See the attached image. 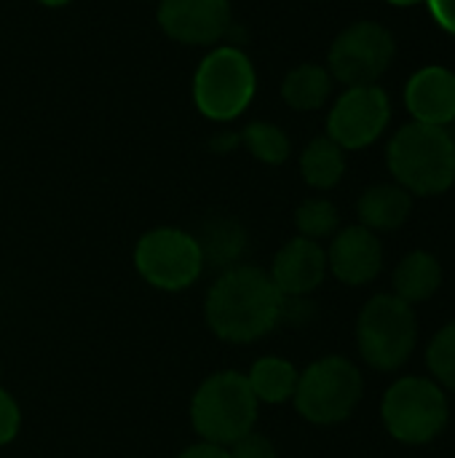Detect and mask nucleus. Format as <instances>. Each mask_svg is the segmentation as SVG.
Instances as JSON below:
<instances>
[{"label":"nucleus","mask_w":455,"mask_h":458,"mask_svg":"<svg viewBox=\"0 0 455 458\" xmlns=\"http://www.w3.org/2000/svg\"><path fill=\"white\" fill-rule=\"evenodd\" d=\"M413 212V196L402 185H370L359 201H357V215L359 225L370 228L373 233H389L400 231Z\"/></svg>","instance_id":"nucleus-16"},{"label":"nucleus","mask_w":455,"mask_h":458,"mask_svg":"<svg viewBox=\"0 0 455 458\" xmlns=\"http://www.w3.org/2000/svg\"><path fill=\"white\" fill-rule=\"evenodd\" d=\"M389 169L410 196H440L455 182V140L445 126L405 123L389 142Z\"/></svg>","instance_id":"nucleus-2"},{"label":"nucleus","mask_w":455,"mask_h":458,"mask_svg":"<svg viewBox=\"0 0 455 458\" xmlns=\"http://www.w3.org/2000/svg\"><path fill=\"white\" fill-rule=\"evenodd\" d=\"M257 89V75L252 59L236 46H220L204 56L193 75V99L201 115L209 121L239 118Z\"/></svg>","instance_id":"nucleus-8"},{"label":"nucleus","mask_w":455,"mask_h":458,"mask_svg":"<svg viewBox=\"0 0 455 458\" xmlns=\"http://www.w3.org/2000/svg\"><path fill=\"white\" fill-rule=\"evenodd\" d=\"M260 403L255 400L247 376L239 370L209 373L190 397V427L198 440L215 445H233L257 424Z\"/></svg>","instance_id":"nucleus-3"},{"label":"nucleus","mask_w":455,"mask_h":458,"mask_svg":"<svg viewBox=\"0 0 455 458\" xmlns=\"http://www.w3.org/2000/svg\"><path fill=\"white\" fill-rule=\"evenodd\" d=\"M177 458H231L225 445H215V443H206V440H198L193 445H188L185 451H180Z\"/></svg>","instance_id":"nucleus-28"},{"label":"nucleus","mask_w":455,"mask_h":458,"mask_svg":"<svg viewBox=\"0 0 455 458\" xmlns=\"http://www.w3.org/2000/svg\"><path fill=\"white\" fill-rule=\"evenodd\" d=\"M295 228H298V236L322 244L324 239H333L341 231L338 207L330 199H306L295 209Z\"/></svg>","instance_id":"nucleus-22"},{"label":"nucleus","mask_w":455,"mask_h":458,"mask_svg":"<svg viewBox=\"0 0 455 458\" xmlns=\"http://www.w3.org/2000/svg\"><path fill=\"white\" fill-rule=\"evenodd\" d=\"M440 287H442V263L426 250H416L405 255L392 274V295H397L408 306L432 301L440 293Z\"/></svg>","instance_id":"nucleus-17"},{"label":"nucleus","mask_w":455,"mask_h":458,"mask_svg":"<svg viewBox=\"0 0 455 458\" xmlns=\"http://www.w3.org/2000/svg\"><path fill=\"white\" fill-rule=\"evenodd\" d=\"M405 105L418 123L448 126L455 121V72L448 67L418 70L405 89Z\"/></svg>","instance_id":"nucleus-14"},{"label":"nucleus","mask_w":455,"mask_h":458,"mask_svg":"<svg viewBox=\"0 0 455 458\" xmlns=\"http://www.w3.org/2000/svg\"><path fill=\"white\" fill-rule=\"evenodd\" d=\"M426 368L432 381H437L445 392L455 394V322L445 325L426 346Z\"/></svg>","instance_id":"nucleus-23"},{"label":"nucleus","mask_w":455,"mask_h":458,"mask_svg":"<svg viewBox=\"0 0 455 458\" xmlns=\"http://www.w3.org/2000/svg\"><path fill=\"white\" fill-rule=\"evenodd\" d=\"M300 174L316 191L335 188L346 174V150L330 137H316L300 156Z\"/></svg>","instance_id":"nucleus-20"},{"label":"nucleus","mask_w":455,"mask_h":458,"mask_svg":"<svg viewBox=\"0 0 455 458\" xmlns=\"http://www.w3.org/2000/svg\"><path fill=\"white\" fill-rule=\"evenodd\" d=\"M418 344L416 309L392 293L373 295L357 317V349L367 368L394 373L405 368Z\"/></svg>","instance_id":"nucleus-4"},{"label":"nucleus","mask_w":455,"mask_h":458,"mask_svg":"<svg viewBox=\"0 0 455 458\" xmlns=\"http://www.w3.org/2000/svg\"><path fill=\"white\" fill-rule=\"evenodd\" d=\"M316 314V303L311 298H284L282 303V325H308Z\"/></svg>","instance_id":"nucleus-26"},{"label":"nucleus","mask_w":455,"mask_h":458,"mask_svg":"<svg viewBox=\"0 0 455 458\" xmlns=\"http://www.w3.org/2000/svg\"><path fill=\"white\" fill-rule=\"evenodd\" d=\"M365 397L362 370L341 357L330 354L300 370L292 405L298 416L314 427H338L354 416Z\"/></svg>","instance_id":"nucleus-5"},{"label":"nucleus","mask_w":455,"mask_h":458,"mask_svg":"<svg viewBox=\"0 0 455 458\" xmlns=\"http://www.w3.org/2000/svg\"><path fill=\"white\" fill-rule=\"evenodd\" d=\"M239 142L260 161V164H268V166H279L290 158L292 153V142L287 137L284 129H279L276 123L271 121H255L249 123L241 134H239Z\"/></svg>","instance_id":"nucleus-21"},{"label":"nucleus","mask_w":455,"mask_h":458,"mask_svg":"<svg viewBox=\"0 0 455 458\" xmlns=\"http://www.w3.org/2000/svg\"><path fill=\"white\" fill-rule=\"evenodd\" d=\"M38 3H43V5H48V8H62V5H67L70 0H38Z\"/></svg>","instance_id":"nucleus-30"},{"label":"nucleus","mask_w":455,"mask_h":458,"mask_svg":"<svg viewBox=\"0 0 455 458\" xmlns=\"http://www.w3.org/2000/svg\"><path fill=\"white\" fill-rule=\"evenodd\" d=\"M228 454L231 458H279L276 445L257 429H252L249 435H244L241 440L228 445Z\"/></svg>","instance_id":"nucleus-25"},{"label":"nucleus","mask_w":455,"mask_h":458,"mask_svg":"<svg viewBox=\"0 0 455 458\" xmlns=\"http://www.w3.org/2000/svg\"><path fill=\"white\" fill-rule=\"evenodd\" d=\"M389 118L392 102L381 86H351L327 115V137L343 150H362L386 131Z\"/></svg>","instance_id":"nucleus-10"},{"label":"nucleus","mask_w":455,"mask_h":458,"mask_svg":"<svg viewBox=\"0 0 455 458\" xmlns=\"http://www.w3.org/2000/svg\"><path fill=\"white\" fill-rule=\"evenodd\" d=\"M327 268L346 287H365L383 271V244L365 225L341 228L327 247Z\"/></svg>","instance_id":"nucleus-12"},{"label":"nucleus","mask_w":455,"mask_h":458,"mask_svg":"<svg viewBox=\"0 0 455 458\" xmlns=\"http://www.w3.org/2000/svg\"><path fill=\"white\" fill-rule=\"evenodd\" d=\"M134 268L158 293H185L206 271L196 233L174 225L150 228L137 239Z\"/></svg>","instance_id":"nucleus-7"},{"label":"nucleus","mask_w":455,"mask_h":458,"mask_svg":"<svg viewBox=\"0 0 455 458\" xmlns=\"http://www.w3.org/2000/svg\"><path fill=\"white\" fill-rule=\"evenodd\" d=\"M392 5H400V8H408V5H418V3H424V0H389Z\"/></svg>","instance_id":"nucleus-29"},{"label":"nucleus","mask_w":455,"mask_h":458,"mask_svg":"<svg viewBox=\"0 0 455 458\" xmlns=\"http://www.w3.org/2000/svg\"><path fill=\"white\" fill-rule=\"evenodd\" d=\"M284 298H311L327 279V250L319 242L295 236L274 255L268 268Z\"/></svg>","instance_id":"nucleus-13"},{"label":"nucleus","mask_w":455,"mask_h":458,"mask_svg":"<svg viewBox=\"0 0 455 458\" xmlns=\"http://www.w3.org/2000/svg\"><path fill=\"white\" fill-rule=\"evenodd\" d=\"M247 384L260 405H284L292 403L300 370L282 357H260L244 373Z\"/></svg>","instance_id":"nucleus-18"},{"label":"nucleus","mask_w":455,"mask_h":458,"mask_svg":"<svg viewBox=\"0 0 455 458\" xmlns=\"http://www.w3.org/2000/svg\"><path fill=\"white\" fill-rule=\"evenodd\" d=\"M333 94V75L327 67L322 64H298L295 70L287 72L284 83H282V97L292 110L308 113V110H319L322 105H327Z\"/></svg>","instance_id":"nucleus-19"},{"label":"nucleus","mask_w":455,"mask_h":458,"mask_svg":"<svg viewBox=\"0 0 455 458\" xmlns=\"http://www.w3.org/2000/svg\"><path fill=\"white\" fill-rule=\"evenodd\" d=\"M394 35L378 21H354L330 46L327 70L333 81L351 86H373L394 59Z\"/></svg>","instance_id":"nucleus-9"},{"label":"nucleus","mask_w":455,"mask_h":458,"mask_svg":"<svg viewBox=\"0 0 455 458\" xmlns=\"http://www.w3.org/2000/svg\"><path fill=\"white\" fill-rule=\"evenodd\" d=\"M231 0H161V30L185 46H212L231 30Z\"/></svg>","instance_id":"nucleus-11"},{"label":"nucleus","mask_w":455,"mask_h":458,"mask_svg":"<svg viewBox=\"0 0 455 458\" xmlns=\"http://www.w3.org/2000/svg\"><path fill=\"white\" fill-rule=\"evenodd\" d=\"M21 429V408L8 389L0 386V448L11 445Z\"/></svg>","instance_id":"nucleus-24"},{"label":"nucleus","mask_w":455,"mask_h":458,"mask_svg":"<svg viewBox=\"0 0 455 458\" xmlns=\"http://www.w3.org/2000/svg\"><path fill=\"white\" fill-rule=\"evenodd\" d=\"M429 11L434 16V21L448 30L451 35H455V0H426Z\"/></svg>","instance_id":"nucleus-27"},{"label":"nucleus","mask_w":455,"mask_h":458,"mask_svg":"<svg viewBox=\"0 0 455 458\" xmlns=\"http://www.w3.org/2000/svg\"><path fill=\"white\" fill-rule=\"evenodd\" d=\"M381 419L389 437L418 448L442 437L451 421V403L437 381L402 376L386 389L381 400Z\"/></svg>","instance_id":"nucleus-6"},{"label":"nucleus","mask_w":455,"mask_h":458,"mask_svg":"<svg viewBox=\"0 0 455 458\" xmlns=\"http://www.w3.org/2000/svg\"><path fill=\"white\" fill-rule=\"evenodd\" d=\"M284 295L268 268L241 263L212 282L204 298V322L215 338L233 346H249L268 338L282 325Z\"/></svg>","instance_id":"nucleus-1"},{"label":"nucleus","mask_w":455,"mask_h":458,"mask_svg":"<svg viewBox=\"0 0 455 458\" xmlns=\"http://www.w3.org/2000/svg\"><path fill=\"white\" fill-rule=\"evenodd\" d=\"M196 239H198V247L204 255V266L215 268L217 274H223L233 266H241L249 252V233H247L244 223L236 217H228V215L209 217L198 228Z\"/></svg>","instance_id":"nucleus-15"}]
</instances>
